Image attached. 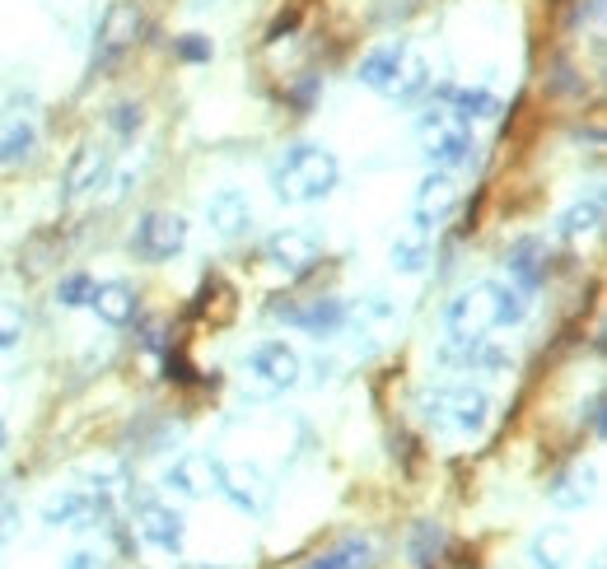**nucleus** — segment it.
Instances as JSON below:
<instances>
[{"mask_svg": "<svg viewBox=\"0 0 607 569\" xmlns=\"http://www.w3.org/2000/svg\"><path fill=\"white\" fill-rule=\"evenodd\" d=\"M528 308H533V294L519 290L514 280H477L448 299L444 331L448 341H477V337H491V331L519 327L528 318Z\"/></svg>", "mask_w": 607, "mask_h": 569, "instance_id": "1", "label": "nucleus"}, {"mask_svg": "<svg viewBox=\"0 0 607 569\" xmlns=\"http://www.w3.org/2000/svg\"><path fill=\"white\" fill-rule=\"evenodd\" d=\"M341 187V164L327 146H314V140H300L290 146L280 160L271 164V192L286 205H314L327 201Z\"/></svg>", "mask_w": 607, "mask_h": 569, "instance_id": "2", "label": "nucleus"}, {"mask_svg": "<svg viewBox=\"0 0 607 569\" xmlns=\"http://www.w3.org/2000/svg\"><path fill=\"white\" fill-rule=\"evenodd\" d=\"M420 420L430 425L434 434H454V439H472L486 430L491 420V397L472 383H434L416 397Z\"/></svg>", "mask_w": 607, "mask_h": 569, "instance_id": "3", "label": "nucleus"}, {"mask_svg": "<svg viewBox=\"0 0 607 569\" xmlns=\"http://www.w3.org/2000/svg\"><path fill=\"white\" fill-rule=\"evenodd\" d=\"M416 136H420V154H426L430 168H467L477 164V136L472 126H463L444 103H430L416 122Z\"/></svg>", "mask_w": 607, "mask_h": 569, "instance_id": "4", "label": "nucleus"}, {"mask_svg": "<svg viewBox=\"0 0 607 569\" xmlns=\"http://www.w3.org/2000/svg\"><path fill=\"white\" fill-rule=\"evenodd\" d=\"M211 485H215V495L229 500L248 518L267 514V504H271V481L257 463H229V457L211 453Z\"/></svg>", "mask_w": 607, "mask_h": 569, "instance_id": "5", "label": "nucleus"}, {"mask_svg": "<svg viewBox=\"0 0 607 569\" xmlns=\"http://www.w3.org/2000/svg\"><path fill=\"white\" fill-rule=\"evenodd\" d=\"M131 500V528L146 546H154L160 556H182V542H187V523L182 514L174 509V504L154 500V495H136V490H127Z\"/></svg>", "mask_w": 607, "mask_h": 569, "instance_id": "6", "label": "nucleus"}, {"mask_svg": "<svg viewBox=\"0 0 607 569\" xmlns=\"http://www.w3.org/2000/svg\"><path fill=\"white\" fill-rule=\"evenodd\" d=\"M182 248H187V219L182 215L150 211L136 219V229H131V257L136 262L160 266V262H174Z\"/></svg>", "mask_w": 607, "mask_h": 569, "instance_id": "7", "label": "nucleus"}, {"mask_svg": "<svg viewBox=\"0 0 607 569\" xmlns=\"http://www.w3.org/2000/svg\"><path fill=\"white\" fill-rule=\"evenodd\" d=\"M243 374L253 378L262 392H290V388H300V378H304V359L290 341H257L243 359Z\"/></svg>", "mask_w": 607, "mask_h": 569, "instance_id": "8", "label": "nucleus"}, {"mask_svg": "<svg viewBox=\"0 0 607 569\" xmlns=\"http://www.w3.org/2000/svg\"><path fill=\"white\" fill-rule=\"evenodd\" d=\"M458 197H463V187H458L454 173H448V168H430L426 178H420L416 197H412V229H420V233L440 229L444 219L458 211Z\"/></svg>", "mask_w": 607, "mask_h": 569, "instance_id": "9", "label": "nucleus"}, {"mask_svg": "<svg viewBox=\"0 0 607 569\" xmlns=\"http://www.w3.org/2000/svg\"><path fill=\"white\" fill-rule=\"evenodd\" d=\"M271 313L286 327H300L308 331V337H337L341 327L351 323V308H346V299H337V294H318V299H300V304H271Z\"/></svg>", "mask_w": 607, "mask_h": 569, "instance_id": "10", "label": "nucleus"}, {"mask_svg": "<svg viewBox=\"0 0 607 569\" xmlns=\"http://www.w3.org/2000/svg\"><path fill=\"white\" fill-rule=\"evenodd\" d=\"M262 252H267V262L276 266V271L304 276L308 266H318V257H323V239H318V229L286 225V229H276L271 239L262 243Z\"/></svg>", "mask_w": 607, "mask_h": 569, "instance_id": "11", "label": "nucleus"}, {"mask_svg": "<svg viewBox=\"0 0 607 569\" xmlns=\"http://www.w3.org/2000/svg\"><path fill=\"white\" fill-rule=\"evenodd\" d=\"M93 518H113L108 504H99V495L85 485H61L52 500L42 504V523L47 528H89Z\"/></svg>", "mask_w": 607, "mask_h": 569, "instance_id": "12", "label": "nucleus"}, {"mask_svg": "<svg viewBox=\"0 0 607 569\" xmlns=\"http://www.w3.org/2000/svg\"><path fill=\"white\" fill-rule=\"evenodd\" d=\"M206 225L215 239L225 243H239L253 233V201H248V192H239V187H220V192L206 197Z\"/></svg>", "mask_w": 607, "mask_h": 569, "instance_id": "13", "label": "nucleus"}, {"mask_svg": "<svg viewBox=\"0 0 607 569\" xmlns=\"http://www.w3.org/2000/svg\"><path fill=\"white\" fill-rule=\"evenodd\" d=\"M407 56H412V42L407 38H393V42L374 47V52L361 56V66H355V80H361L365 89H374V93H388V99H393Z\"/></svg>", "mask_w": 607, "mask_h": 569, "instance_id": "14", "label": "nucleus"}, {"mask_svg": "<svg viewBox=\"0 0 607 569\" xmlns=\"http://www.w3.org/2000/svg\"><path fill=\"white\" fill-rule=\"evenodd\" d=\"M444 365H454L463 374H509L514 369V355L509 345L491 341V337H477V341H448L440 351Z\"/></svg>", "mask_w": 607, "mask_h": 569, "instance_id": "15", "label": "nucleus"}, {"mask_svg": "<svg viewBox=\"0 0 607 569\" xmlns=\"http://www.w3.org/2000/svg\"><path fill=\"white\" fill-rule=\"evenodd\" d=\"M505 271H509V280L519 284V290L533 294L538 284L552 276V248H547V239H538V233L514 239L509 252H505Z\"/></svg>", "mask_w": 607, "mask_h": 569, "instance_id": "16", "label": "nucleus"}, {"mask_svg": "<svg viewBox=\"0 0 607 569\" xmlns=\"http://www.w3.org/2000/svg\"><path fill=\"white\" fill-rule=\"evenodd\" d=\"M108 168H113V150L103 146H80L75 150V160L66 164V178H61V201H80L89 192H99L108 182Z\"/></svg>", "mask_w": 607, "mask_h": 569, "instance_id": "17", "label": "nucleus"}, {"mask_svg": "<svg viewBox=\"0 0 607 569\" xmlns=\"http://www.w3.org/2000/svg\"><path fill=\"white\" fill-rule=\"evenodd\" d=\"M430 93H434V103H444L463 126L495 122V117L505 113V103L495 99L491 89H481V85H440V89H430Z\"/></svg>", "mask_w": 607, "mask_h": 569, "instance_id": "18", "label": "nucleus"}, {"mask_svg": "<svg viewBox=\"0 0 607 569\" xmlns=\"http://www.w3.org/2000/svg\"><path fill=\"white\" fill-rule=\"evenodd\" d=\"M160 485L168 490V495H182V500L215 495V485H211V453H178L174 463L164 467Z\"/></svg>", "mask_w": 607, "mask_h": 569, "instance_id": "19", "label": "nucleus"}, {"mask_svg": "<svg viewBox=\"0 0 607 569\" xmlns=\"http://www.w3.org/2000/svg\"><path fill=\"white\" fill-rule=\"evenodd\" d=\"M85 308H93V318L108 327H131L140 318V299L127 280H93Z\"/></svg>", "mask_w": 607, "mask_h": 569, "instance_id": "20", "label": "nucleus"}, {"mask_svg": "<svg viewBox=\"0 0 607 569\" xmlns=\"http://www.w3.org/2000/svg\"><path fill=\"white\" fill-rule=\"evenodd\" d=\"M136 38H140V10L131 5V0H113V5L103 10V20H99V52H103V61L122 56Z\"/></svg>", "mask_w": 607, "mask_h": 569, "instance_id": "21", "label": "nucleus"}, {"mask_svg": "<svg viewBox=\"0 0 607 569\" xmlns=\"http://www.w3.org/2000/svg\"><path fill=\"white\" fill-rule=\"evenodd\" d=\"M594 485H598V471L589 463H570L566 471H556L552 485H547V504L552 509H584L594 500Z\"/></svg>", "mask_w": 607, "mask_h": 569, "instance_id": "22", "label": "nucleus"}, {"mask_svg": "<svg viewBox=\"0 0 607 569\" xmlns=\"http://www.w3.org/2000/svg\"><path fill=\"white\" fill-rule=\"evenodd\" d=\"M603 215H607V205H603V192L594 187L589 197H580L574 205H566V211L556 215V233H560V239H570V243L594 239V233L603 229Z\"/></svg>", "mask_w": 607, "mask_h": 569, "instance_id": "23", "label": "nucleus"}, {"mask_svg": "<svg viewBox=\"0 0 607 569\" xmlns=\"http://www.w3.org/2000/svg\"><path fill=\"white\" fill-rule=\"evenodd\" d=\"M528 560H533V569H566L574 560V532L560 523L538 528L528 536Z\"/></svg>", "mask_w": 607, "mask_h": 569, "instance_id": "24", "label": "nucleus"}, {"mask_svg": "<svg viewBox=\"0 0 607 569\" xmlns=\"http://www.w3.org/2000/svg\"><path fill=\"white\" fill-rule=\"evenodd\" d=\"M388 266H393L397 276H420L430 266V233L407 229L393 248H388Z\"/></svg>", "mask_w": 607, "mask_h": 569, "instance_id": "25", "label": "nucleus"}, {"mask_svg": "<svg viewBox=\"0 0 607 569\" xmlns=\"http://www.w3.org/2000/svg\"><path fill=\"white\" fill-rule=\"evenodd\" d=\"M304 569H374V542L369 536H346V542L323 551V556L308 560Z\"/></svg>", "mask_w": 607, "mask_h": 569, "instance_id": "26", "label": "nucleus"}, {"mask_svg": "<svg viewBox=\"0 0 607 569\" xmlns=\"http://www.w3.org/2000/svg\"><path fill=\"white\" fill-rule=\"evenodd\" d=\"M434 89V75H430V61L426 56H420L416 52V47H412V56H407V66H402V80H397V89H393V99L397 103H420V99H426V93Z\"/></svg>", "mask_w": 607, "mask_h": 569, "instance_id": "27", "label": "nucleus"}, {"mask_svg": "<svg viewBox=\"0 0 607 569\" xmlns=\"http://www.w3.org/2000/svg\"><path fill=\"white\" fill-rule=\"evenodd\" d=\"M34 146H38V131L28 122H14L5 136H0V168H20L34 160Z\"/></svg>", "mask_w": 607, "mask_h": 569, "instance_id": "28", "label": "nucleus"}, {"mask_svg": "<svg viewBox=\"0 0 607 569\" xmlns=\"http://www.w3.org/2000/svg\"><path fill=\"white\" fill-rule=\"evenodd\" d=\"M351 318L361 323V327H393V323H397V304H393L388 294L374 290V294H365L361 304L351 308Z\"/></svg>", "mask_w": 607, "mask_h": 569, "instance_id": "29", "label": "nucleus"}, {"mask_svg": "<svg viewBox=\"0 0 607 569\" xmlns=\"http://www.w3.org/2000/svg\"><path fill=\"white\" fill-rule=\"evenodd\" d=\"M24 331H28L24 308L14 304V299H5V294H0V351H14V345L24 341Z\"/></svg>", "mask_w": 607, "mask_h": 569, "instance_id": "30", "label": "nucleus"}, {"mask_svg": "<svg viewBox=\"0 0 607 569\" xmlns=\"http://www.w3.org/2000/svg\"><path fill=\"white\" fill-rule=\"evenodd\" d=\"M444 542H448V536H444L440 523H420V528L412 532V560H416V565H430V560L444 551Z\"/></svg>", "mask_w": 607, "mask_h": 569, "instance_id": "31", "label": "nucleus"}, {"mask_svg": "<svg viewBox=\"0 0 607 569\" xmlns=\"http://www.w3.org/2000/svg\"><path fill=\"white\" fill-rule=\"evenodd\" d=\"M89 290H93V280L85 271H71V276L56 280V304L61 308H85L89 304Z\"/></svg>", "mask_w": 607, "mask_h": 569, "instance_id": "32", "label": "nucleus"}, {"mask_svg": "<svg viewBox=\"0 0 607 569\" xmlns=\"http://www.w3.org/2000/svg\"><path fill=\"white\" fill-rule=\"evenodd\" d=\"M108 126H113L122 140H136V131L146 126V113H140V103H117L113 113H108Z\"/></svg>", "mask_w": 607, "mask_h": 569, "instance_id": "33", "label": "nucleus"}, {"mask_svg": "<svg viewBox=\"0 0 607 569\" xmlns=\"http://www.w3.org/2000/svg\"><path fill=\"white\" fill-rule=\"evenodd\" d=\"M174 52H178V61H192V66H201V61L215 56V42L206 34H182Z\"/></svg>", "mask_w": 607, "mask_h": 569, "instance_id": "34", "label": "nucleus"}, {"mask_svg": "<svg viewBox=\"0 0 607 569\" xmlns=\"http://www.w3.org/2000/svg\"><path fill=\"white\" fill-rule=\"evenodd\" d=\"M14 532H20V504L10 495H0V542H10Z\"/></svg>", "mask_w": 607, "mask_h": 569, "instance_id": "35", "label": "nucleus"}, {"mask_svg": "<svg viewBox=\"0 0 607 569\" xmlns=\"http://www.w3.org/2000/svg\"><path fill=\"white\" fill-rule=\"evenodd\" d=\"M589 425H594V434H603V392L589 397Z\"/></svg>", "mask_w": 607, "mask_h": 569, "instance_id": "36", "label": "nucleus"}, {"mask_svg": "<svg viewBox=\"0 0 607 569\" xmlns=\"http://www.w3.org/2000/svg\"><path fill=\"white\" fill-rule=\"evenodd\" d=\"M66 569H99V556H93V551H75V556L66 560Z\"/></svg>", "mask_w": 607, "mask_h": 569, "instance_id": "37", "label": "nucleus"}, {"mask_svg": "<svg viewBox=\"0 0 607 569\" xmlns=\"http://www.w3.org/2000/svg\"><path fill=\"white\" fill-rule=\"evenodd\" d=\"M220 5V0H192V10H215Z\"/></svg>", "mask_w": 607, "mask_h": 569, "instance_id": "38", "label": "nucleus"}, {"mask_svg": "<svg viewBox=\"0 0 607 569\" xmlns=\"http://www.w3.org/2000/svg\"><path fill=\"white\" fill-rule=\"evenodd\" d=\"M0 448H5V425H0Z\"/></svg>", "mask_w": 607, "mask_h": 569, "instance_id": "39", "label": "nucleus"}, {"mask_svg": "<svg viewBox=\"0 0 607 569\" xmlns=\"http://www.w3.org/2000/svg\"><path fill=\"white\" fill-rule=\"evenodd\" d=\"M192 569H215V565H192Z\"/></svg>", "mask_w": 607, "mask_h": 569, "instance_id": "40", "label": "nucleus"}]
</instances>
